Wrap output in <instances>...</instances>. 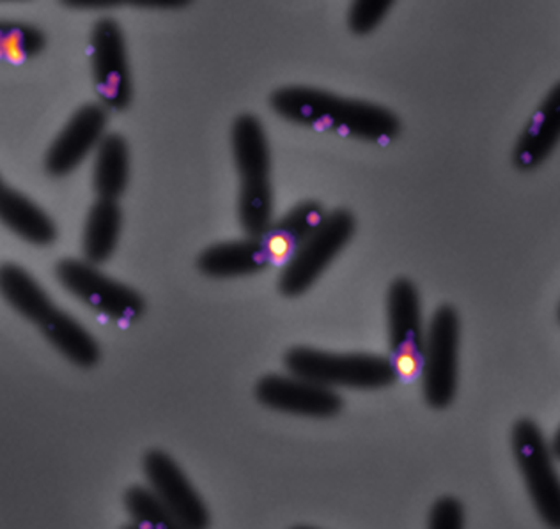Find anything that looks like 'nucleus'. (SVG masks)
Listing matches in <instances>:
<instances>
[{"label":"nucleus","instance_id":"16","mask_svg":"<svg viewBox=\"0 0 560 529\" xmlns=\"http://www.w3.org/2000/svg\"><path fill=\"white\" fill-rule=\"evenodd\" d=\"M325 216L327 214L318 202L307 200L271 225L267 236L262 237L271 264H285L294 251L318 231Z\"/></svg>","mask_w":560,"mask_h":529},{"label":"nucleus","instance_id":"19","mask_svg":"<svg viewBox=\"0 0 560 529\" xmlns=\"http://www.w3.org/2000/svg\"><path fill=\"white\" fill-rule=\"evenodd\" d=\"M122 213L117 200L100 199L85 223L84 254L91 264L110 259L121 234Z\"/></svg>","mask_w":560,"mask_h":529},{"label":"nucleus","instance_id":"14","mask_svg":"<svg viewBox=\"0 0 560 529\" xmlns=\"http://www.w3.org/2000/svg\"><path fill=\"white\" fill-rule=\"evenodd\" d=\"M560 142V82L553 85L547 98L534 111L514 148V167L530 173L547 162Z\"/></svg>","mask_w":560,"mask_h":529},{"label":"nucleus","instance_id":"10","mask_svg":"<svg viewBox=\"0 0 560 529\" xmlns=\"http://www.w3.org/2000/svg\"><path fill=\"white\" fill-rule=\"evenodd\" d=\"M91 51L94 82L103 105L113 110H125L131 103L133 87L125 36L116 20L103 19L94 25Z\"/></svg>","mask_w":560,"mask_h":529},{"label":"nucleus","instance_id":"4","mask_svg":"<svg viewBox=\"0 0 560 529\" xmlns=\"http://www.w3.org/2000/svg\"><path fill=\"white\" fill-rule=\"evenodd\" d=\"M293 376L319 385L353 390H380L397 379L390 357L373 354H331L316 349L294 348L284 357Z\"/></svg>","mask_w":560,"mask_h":529},{"label":"nucleus","instance_id":"22","mask_svg":"<svg viewBox=\"0 0 560 529\" xmlns=\"http://www.w3.org/2000/svg\"><path fill=\"white\" fill-rule=\"evenodd\" d=\"M396 0H353L351 2L348 24L360 36L373 33L382 24Z\"/></svg>","mask_w":560,"mask_h":529},{"label":"nucleus","instance_id":"26","mask_svg":"<svg viewBox=\"0 0 560 529\" xmlns=\"http://www.w3.org/2000/svg\"><path fill=\"white\" fill-rule=\"evenodd\" d=\"M551 451H553V457L560 460V428L553 437V443H551Z\"/></svg>","mask_w":560,"mask_h":529},{"label":"nucleus","instance_id":"7","mask_svg":"<svg viewBox=\"0 0 560 529\" xmlns=\"http://www.w3.org/2000/svg\"><path fill=\"white\" fill-rule=\"evenodd\" d=\"M459 316L453 307H440L425 334L422 386L433 409L453 404L458 390Z\"/></svg>","mask_w":560,"mask_h":529},{"label":"nucleus","instance_id":"9","mask_svg":"<svg viewBox=\"0 0 560 529\" xmlns=\"http://www.w3.org/2000/svg\"><path fill=\"white\" fill-rule=\"evenodd\" d=\"M56 273L66 291L110 319L131 322L144 314V299L137 291L94 270L91 262L61 260Z\"/></svg>","mask_w":560,"mask_h":529},{"label":"nucleus","instance_id":"17","mask_svg":"<svg viewBox=\"0 0 560 529\" xmlns=\"http://www.w3.org/2000/svg\"><path fill=\"white\" fill-rule=\"evenodd\" d=\"M0 216L5 227L24 237L25 242L47 247L56 242V225L45 211L19 191L2 186L0 191Z\"/></svg>","mask_w":560,"mask_h":529},{"label":"nucleus","instance_id":"21","mask_svg":"<svg viewBox=\"0 0 560 529\" xmlns=\"http://www.w3.org/2000/svg\"><path fill=\"white\" fill-rule=\"evenodd\" d=\"M47 47V37L34 25L22 22L2 24V51L10 61H27Z\"/></svg>","mask_w":560,"mask_h":529},{"label":"nucleus","instance_id":"11","mask_svg":"<svg viewBox=\"0 0 560 529\" xmlns=\"http://www.w3.org/2000/svg\"><path fill=\"white\" fill-rule=\"evenodd\" d=\"M256 397L262 405L280 413L308 419H330L341 413L342 399L330 386L302 377L267 376L257 383Z\"/></svg>","mask_w":560,"mask_h":529},{"label":"nucleus","instance_id":"5","mask_svg":"<svg viewBox=\"0 0 560 529\" xmlns=\"http://www.w3.org/2000/svg\"><path fill=\"white\" fill-rule=\"evenodd\" d=\"M355 234V219L350 211L327 214L318 231L294 251L280 273L279 291L285 297H299L327 270Z\"/></svg>","mask_w":560,"mask_h":529},{"label":"nucleus","instance_id":"8","mask_svg":"<svg viewBox=\"0 0 560 529\" xmlns=\"http://www.w3.org/2000/svg\"><path fill=\"white\" fill-rule=\"evenodd\" d=\"M388 333L390 360L402 381H413L422 374L425 337L422 330V310L416 283L399 279L388 289Z\"/></svg>","mask_w":560,"mask_h":529},{"label":"nucleus","instance_id":"20","mask_svg":"<svg viewBox=\"0 0 560 529\" xmlns=\"http://www.w3.org/2000/svg\"><path fill=\"white\" fill-rule=\"evenodd\" d=\"M130 516L142 528L173 529L179 528L178 520L168 510L162 497L153 489L133 487L125 496Z\"/></svg>","mask_w":560,"mask_h":529},{"label":"nucleus","instance_id":"13","mask_svg":"<svg viewBox=\"0 0 560 529\" xmlns=\"http://www.w3.org/2000/svg\"><path fill=\"white\" fill-rule=\"evenodd\" d=\"M107 108L102 105H85L71 117L61 136L48 149L45 168L54 177H65L73 173L85 156L98 149L105 139Z\"/></svg>","mask_w":560,"mask_h":529},{"label":"nucleus","instance_id":"25","mask_svg":"<svg viewBox=\"0 0 560 529\" xmlns=\"http://www.w3.org/2000/svg\"><path fill=\"white\" fill-rule=\"evenodd\" d=\"M190 2L191 0H128V4L145 10H179Z\"/></svg>","mask_w":560,"mask_h":529},{"label":"nucleus","instance_id":"18","mask_svg":"<svg viewBox=\"0 0 560 529\" xmlns=\"http://www.w3.org/2000/svg\"><path fill=\"white\" fill-rule=\"evenodd\" d=\"M128 177L130 153L127 140L119 136H105L96 149L94 190L100 199L117 200L127 190Z\"/></svg>","mask_w":560,"mask_h":529},{"label":"nucleus","instance_id":"3","mask_svg":"<svg viewBox=\"0 0 560 529\" xmlns=\"http://www.w3.org/2000/svg\"><path fill=\"white\" fill-rule=\"evenodd\" d=\"M234 162L240 174V222L248 237L262 239L271 227L270 145L261 121L245 114L233 126Z\"/></svg>","mask_w":560,"mask_h":529},{"label":"nucleus","instance_id":"12","mask_svg":"<svg viewBox=\"0 0 560 529\" xmlns=\"http://www.w3.org/2000/svg\"><path fill=\"white\" fill-rule=\"evenodd\" d=\"M144 471L151 489L162 497L182 528L201 529L210 525L205 502L167 454L150 451L144 457Z\"/></svg>","mask_w":560,"mask_h":529},{"label":"nucleus","instance_id":"2","mask_svg":"<svg viewBox=\"0 0 560 529\" xmlns=\"http://www.w3.org/2000/svg\"><path fill=\"white\" fill-rule=\"evenodd\" d=\"M2 294L22 316L33 320L51 345H56L71 363L91 368L98 363L100 345L73 317L50 302L39 283L19 266H4Z\"/></svg>","mask_w":560,"mask_h":529},{"label":"nucleus","instance_id":"15","mask_svg":"<svg viewBox=\"0 0 560 529\" xmlns=\"http://www.w3.org/2000/svg\"><path fill=\"white\" fill-rule=\"evenodd\" d=\"M267 248L262 239L219 243L202 251L197 268L211 279H234L259 273L270 266Z\"/></svg>","mask_w":560,"mask_h":529},{"label":"nucleus","instance_id":"24","mask_svg":"<svg viewBox=\"0 0 560 529\" xmlns=\"http://www.w3.org/2000/svg\"><path fill=\"white\" fill-rule=\"evenodd\" d=\"M62 4L73 10H108L128 4V0H61Z\"/></svg>","mask_w":560,"mask_h":529},{"label":"nucleus","instance_id":"6","mask_svg":"<svg viewBox=\"0 0 560 529\" xmlns=\"http://www.w3.org/2000/svg\"><path fill=\"white\" fill-rule=\"evenodd\" d=\"M513 450L537 514L551 528H560V479L553 451L533 420L514 425Z\"/></svg>","mask_w":560,"mask_h":529},{"label":"nucleus","instance_id":"1","mask_svg":"<svg viewBox=\"0 0 560 529\" xmlns=\"http://www.w3.org/2000/svg\"><path fill=\"white\" fill-rule=\"evenodd\" d=\"M270 103L285 121L365 142L388 144L401 131V122L388 108L364 99L342 98L322 89L282 87L271 94Z\"/></svg>","mask_w":560,"mask_h":529},{"label":"nucleus","instance_id":"23","mask_svg":"<svg viewBox=\"0 0 560 529\" xmlns=\"http://www.w3.org/2000/svg\"><path fill=\"white\" fill-rule=\"evenodd\" d=\"M465 520L463 506L454 497H442L431 510L430 526L434 529H459Z\"/></svg>","mask_w":560,"mask_h":529},{"label":"nucleus","instance_id":"27","mask_svg":"<svg viewBox=\"0 0 560 529\" xmlns=\"http://www.w3.org/2000/svg\"><path fill=\"white\" fill-rule=\"evenodd\" d=\"M559 319H560V308H559Z\"/></svg>","mask_w":560,"mask_h":529}]
</instances>
